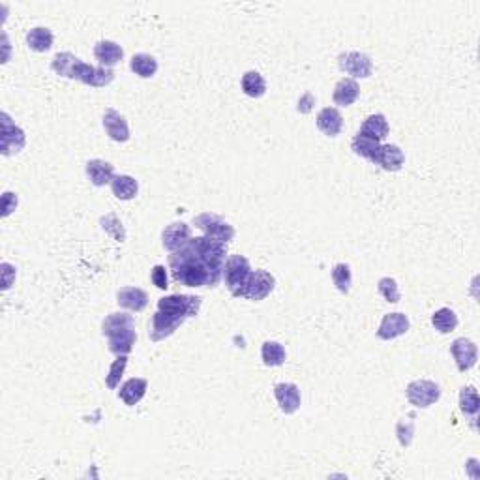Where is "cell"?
I'll return each mask as SVG.
<instances>
[{"label":"cell","instance_id":"obj_14","mask_svg":"<svg viewBox=\"0 0 480 480\" xmlns=\"http://www.w3.org/2000/svg\"><path fill=\"white\" fill-rule=\"evenodd\" d=\"M274 396L280 409L285 415H293L300 407V389L294 383H278L274 387Z\"/></svg>","mask_w":480,"mask_h":480},{"label":"cell","instance_id":"obj_1","mask_svg":"<svg viewBox=\"0 0 480 480\" xmlns=\"http://www.w3.org/2000/svg\"><path fill=\"white\" fill-rule=\"evenodd\" d=\"M227 244L207 235L188 240L169 255L173 280L186 287H216L223 278Z\"/></svg>","mask_w":480,"mask_h":480},{"label":"cell","instance_id":"obj_6","mask_svg":"<svg viewBox=\"0 0 480 480\" xmlns=\"http://www.w3.org/2000/svg\"><path fill=\"white\" fill-rule=\"evenodd\" d=\"M338 66L342 72L353 75V79H355V77H358V79H366V77L372 75L373 70L372 58L368 57L366 53L361 51L342 53L338 57Z\"/></svg>","mask_w":480,"mask_h":480},{"label":"cell","instance_id":"obj_28","mask_svg":"<svg viewBox=\"0 0 480 480\" xmlns=\"http://www.w3.org/2000/svg\"><path fill=\"white\" fill-rule=\"evenodd\" d=\"M240 86H242V92L249 98H261L265 96L266 92V81L265 77L255 72V70H249L242 75V81H240Z\"/></svg>","mask_w":480,"mask_h":480},{"label":"cell","instance_id":"obj_2","mask_svg":"<svg viewBox=\"0 0 480 480\" xmlns=\"http://www.w3.org/2000/svg\"><path fill=\"white\" fill-rule=\"evenodd\" d=\"M203 299L193 294H169L158 300V310L154 313L148 336L153 342H162L176 332L182 323L195 317L201 310Z\"/></svg>","mask_w":480,"mask_h":480},{"label":"cell","instance_id":"obj_26","mask_svg":"<svg viewBox=\"0 0 480 480\" xmlns=\"http://www.w3.org/2000/svg\"><path fill=\"white\" fill-rule=\"evenodd\" d=\"M136 327V321L130 313H124V311H115V313H109L105 317V321L102 325V334L105 338H109L111 334H117L120 330H126V328Z\"/></svg>","mask_w":480,"mask_h":480},{"label":"cell","instance_id":"obj_36","mask_svg":"<svg viewBox=\"0 0 480 480\" xmlns=\"http://www.w3.org/2000/svg\"><path fill=\"white\" fill-rule=\"evenodd\" d=\"M126 366H128V355H119L117 356V361L109 366V372L108 375H105V384H108L109 389L115 390L119 387L120 379L124 375Z\"/></svg>","mask_w":480,"mask_h":480},{"label":"cell","instance_id":"obj_33","mask_svg":"<svg viewBox=\"0 0 480 480\" xmlns=\"http://www.w3.org/2000/svg\"><path fill=\"white\" fill-rule=\"evenodd\" d=\"M261 358L265 366H282L285 362V347L280 342H265L261 347Z\"/></svg>","mask_w":480,"mask_h":480},{"label":"cell","instance_id":"obj_4","mask_svg":"<svg viewBox=\"0 0 480 480\" xmlns=\"http://www.w3.org/2000/svg\"><path fill=\"white\" fill-rule=\"evenodd\" d=\"M193 226L201 229V231L210 238L221 240V242H229L235 238V227L226 221L221 216L212 214V212H201L193 218Z\"/></svg>","mask_w":480,"mask_h":480},{"label":"cell","instance_id":"obj_12","mask_svg":"<svg viewBox=\"0 0 480 480\" xmlns=\"http://www.w3.org/2000/svg\"><path fill=\"white\" fill-rule=\"evenodd\" d=\"M103 128L108 136L117 143H126L130 139V126L124 115H120L117 109H105L103 113Z\"/></svg>","mask_w":480,"mask_h":480},{"label":"cell","instance_id":"obj_22","mask_svg":"<svg viewBox=\"0 0 480 480\" xmlns=\"http://www.w3.org/2000/svg\"><path fill=\"white\" fill-rule=\"evenodd\" d=\"M358 134L381 143L384 137L389 136V120H387V117L381 113L370 115V117L362 122Z\"/></svg>","mask_w":480,"mask_h":480},{"label":"cell","instance_id":"obj_21","mask_svg":"<svg viewBox=\"0 0 480 480\" xmlns=\"http://www.w3.org/2000/svg\"><path fill=\"white\" fill-rule=\"evenodd\" d=\"M358 94H361L358 83L353 77H345V79L338 81L336 86H334L332 100L336 105L347 108V105H353L358 100Z\"/></svg>","mask_w":480,"mask_h":480},{"label":"cell","instance_id":"obj_41","mask_svg":"<svg viewBox=\"0 0 480 480\" xmlns=\"http://www.w3.org/2000/svg\"><path fill=\"white\" fill-rule=\"evenodd\" d=\"M313 105H316V98H313V94H311V92H306L304 96L299 100V108L297 109H299V113L306 115V113H310Z\"/></svg>","mask_w":480,"mask_h":480},{"label":"cell","instance_id":"obj_20","mask_svg":"<svg viewBox=\"0 0 480 480\" xmlns=\"http://www.w3.org/2000/svg\"><path fill=\"white\" fill-rule=\"evenodd\" d=\"M147 389H148L147 379H141V377L128 379V381L120 387L119 398L124 401L128 407H136L137 403L145 398Z\"/></svg>","mask_w":480,"mask_h":480},{"label":"cell","instance_id":"obj_5","mask_svg":"<svg viewBox=\"0 0 480 480\" xmlns=\"http://www.w3.org/2000/svg\"><path fill=\"white\" fill-rule=\"evenodd\" d=\"M407 400L418 409H428L441 398V387L429 379H417L407 384Z\"/></svg>","mask_w":480,"mask_h":480},{"label":"cell","instance_id":"obj_30","mask_svg":"<svg viewBox=\"0 0 480 480\" xmlns=\"http://www.w3.org/2000/svg\"><path fill=\"white\" fill-rule=\"evenodd\" d=\"M379 147H381V143L375 141V139H370V137L361 136V134H356V136L353 137V141H351L353 153H355L356 156H361V158L370 160V162H375Z\"/></svg>","mask_w":480,"mask_h":480},{"label":"cell","instance_id":"obj_8","mask_svg":"<svg viewBox=\"0 0 480 480\" xmlns=\"http://www.w3.org/2000/svg\"><path fill=\"white\" fill-rule=\"evenodd\" d=\"M74 79L81 81L83 85L89 86H105L115 79V72L111 68H103V66H92L83 60L77 63L75 68Z\"/></svg>","mask_w":480,"mask_h":480},{"label":"cell","instance_id":"obj_3","mask_svg":"<svg viewBox=\"0 0 480 480\" xmlns=\"http://www.w3.org/2000/svg\"><path fill=\"white\" fill-rule=\"evenodd\" d=\"M252 272L254 271H252V266H249V261L246 259L244 255L233 254L227 257L226 266H223V278H226V285L233 297L242 299Z\"/></svg>","mask_w":480,"mask_h":480},{"label":"cell","instance_id":"obj_15","mask_svg":"<svg viewBox=\"0 0 480 480\" xmlns=\"http://www.w3.org/2000/svg\"><path fill=\"white\" fill-rule=\"evenodd\" d=\"M373 164L381 165L384 171L396 173V171H400L403 167V164H406V154H403V150L398 145H381Z\"/></svg>","mask_w":480,"mask_h":480},{"label":"cell","instance_id":"obj_9","mask_svg":"<svg viewBox=\"0 0 480 480\" xmlns=\"http://www.w3.org/2000/svg\"><path fill=\"white\" fill-rule=\"evenodd\" d=\"M25 143H27L25 131L13 124L6 113L2 115V154L12 156V154L21 153L25 148Z\"/></svg>","mask_w":480,"mask_h":480},{"label":"cell","instance_id":"obj_16","mask_svg":"<svg viewBox=\"0 0 480 480\" xmlns=\"http://www.w3.org/2000/svg\"><path fill=\"white\" fill-rule=\"evenodd\" d=\"M94 55H96L100 66H103V68H113L115 64H119L124 58V49L117 41L102 40L94 46Z\"/></svg>","mask_w":480,"mask_h":480},{"label":"cell","instance_id":"obj_31","mask_svg":"<svg viewBox=\"0 0 480 480\" xmlns=\"http://www.w3.org/2000/svg\"><path fill=\"white\" fill-rule=\"evenodd\" d=\"M432 323H434L435 330H439L441 334H450L456 330L460 321H458L456 311L450 308H441L432 316Z\"/></svg>","mask_w":480,"mask_h":480},{"label":"cell","instance_id":"obj_19","mask_svg":"<svg viewBox=\"0 0 480 480\" xmlns=\"http://www.w3.org/2000/svg\"><path fill=\"white\" fill-rule=\"evenodd\" d=\"M317 128L328 137H336L344 128V117L336 108H325L317 113Z\"/></svg>","mask_w":480,"mask_h":480},{"label":"cell","instance_id":"obj_42","mask_svg":"<svg viewBox=\"0 0 480 480\" xmlns=\"http://www.w3.org/2000/svg\"><path fill=\"white\" fill-rule=\"evenodd\" d=\"M2 274H4V282H2V287L10 289V285H12V276H15V268H13L10 263H2Z\"/></svg>","mask_w":480,"mask_h":480},{"label":"cell","instance_id":"obj_18","mask_svg":"<svg viewBox=\"0 0 480 480\" xmlns=\"http://www.w3.org/2000/svg\"><path fill=\"white\" fill-rule=\"evenodd\" d=\"M117 302L120 308H126L130 311H143L148 304L147 291L139 287H122L117 293Z\"/></svg>","mask_w":480,"mask_h":480},{"label":"cell","instance_id":"obj_37","mask_svg":"<svg viewBox=\"0 0 480 480\" xmlns=\"http://www.w3.org/2000/svg\"><path fill=\"white\" fill-rule=\"evenodd\" d=\"M377 289L387 302H392V304L400 302V287H398V282H396L394 278H381L377 283Z\"/></svg>","mask_w":480,"mask_h":480},{"label":"cell","instance_id":"obj_24","mask_svg":"<svg viewBox=\"0 0 480 480\" xmlns=\"http://www.w3.org/2000/svg\"><path fill=\"white\" fill-rule=\"evenodd\" d=\"M109 186L113 190L115 197L120 199V201H130L139 192V182L130 175H115Z\"/></svg>","mask_w":480,"mask_h":480},{"label":"cell","instance_id":"obj_7","mask_svg":"<svg viewBox=\"0 0 480 480\" xmlns=\"http://www.w3.org/2000/svg\"><path fill=\"white\" fill-rule=\"evenodd\" d=\"M274 287H276V278L272 276L271 272L254 271L252 276H249V282L246 285L242 299L259 302V300H265L274 291Z\"/></svg>","mask_w":480,"mask_h":480},{"label":"cell","instance_id":"obj_25","mask_svg":"<svg viewBox=\"0 0 480 480\" xmlns=\"http://www.w3.org/2000/svg\"><path fill=\"white\" fill-rule=\"evenodd\" d=\"M130 68L136 75H139L143 79H148V77H154L158 72V60L148 53H137L131 57Z\"/></svg>","mask_w":480,"mask_h":480},{"label":"cell","instance_id":"obj_17","mask_svg":"<svg viewBox=\"0 0 480 480\" xmlns=\"http://www.w3.org/2000/svg\"><path fill=\"white\" fill-rule=\"evenodd\" d=\"M85 171L89 181L98 188L111 184V181L115 179V165L105 162V160H91V162H86Z\"/></svg>","mask_w":480,"mask_h":480},{"label":"cell","instance_id":"obj_34","mask_svg":"<svg viewBox=\"0 0 480 480\" xmlns=\"http://www.w3.org/2000/svg\"><path fill=\"white\" fill-rule=\"evenodd\" d=\"M332 282L338 287L339 293L347 294L351 291V283H353V274H351V266L347 263H338L332 268Z\"/></svg>","mask_w":480,"mask_h":480},{"label":"cell","instance_id":"obj_23","mask_svg":"<svg viewBox=\"0 0 480 480\" xmlns=\"http://www.w3.org/2000/svg\"><path fill=\"white\" fill-rule=\"evenodd\" d=\"M109 351L113 355H130L134 345H136L137 334H136V327L126 328V330H120V332L109 336Z\"/></svg>","mask_w":480,"mask_h":480},{"label":"cell","instance_id":"obj_40","mask_svg":"<svg viewBox=\"0 0 480 480\" xmlns=\"http://www.w3.org/2000/svg\"><path fill=\"white\" fill-rule=\"evenodd\" d=\"M15 209H18V195L12 192H4V195H2V218H8Z\"/></svg>","mask_w":480,"mask_h":480},{"label":"cell","instance_id":"obj_35","mask_svg":"<svg viewBox=\"0 0 480 480\" xmlns=\"http://www.w3.org/2000/svg\"><path fill=\"white\" fill-rule=\"evenodd\" d=\"M100 226H102V229L105 233H109L111 237L117 240V242H124L126 240V231H124V226H122V221H120V218L117 214H105L100 220Z\"/></svg>","mask_w":480,"mask_h":480},{"label":"cell","instance_id":"obj_39","mask_svg":"<svg viewBox=\"0 0 480 480\" xmlns=\"http://www.w3.org/2000/svg\"><path fill=\"white\" fill-rule=\"evenodd\" d=\"M150 280H153V283L156 285L158 289H162V291H165V289L169 287L167 285V268H165L164 265H156L150 271Z\"/></svg>","mask_w":480,"mask_h":480},{"label":"cell","instance_id":"obj_29","mask_svg":"<svg viewBox=\"0 0 480 480\" xmlns=\"http://www.w3.org/2000/svg\"><path fill=\"white\" fill-rule=\"evenodd\" d=\"M27 44L36 53L49 51L53 47V32L47 27H34L27 34Z\"/></svg>","mask_w":480,"mask_h":480},{"label":"cell","instance_id":"obj_38","mask_svg":"<svg viewBox=\"0 0 480 480\" xmlns=\"http://www.w3.org/2000/svg\"><path fill=\"white\" fill-rule=\"evenodd\" d=\"M396 434H398V441H400L401 446H409L413 441V435H415V422L401 418L398 426H396Z\"/></svg>","mask_w":480,"mask_h":480},{"label":"cell","instance_id":"obj_27","mask_svg":"<svg viewBox=\"0 0 480 480\" xmlns=\"http://www.w3.org/2000/svg\"><path fill=\"white\" fill-rule=\"evenodd\" d=\"M81 58L75 57L74 53H57L55 58L51 60V70L60 77H68V79H74L75 68H77V63Z\"/></svg>","mask_w":480,"mask_h":480},{"label":"cell","instance_id":"obj_13","mask_svg":"<svg viewBox=\"0 0 480 480\" xmlns=\"http://www.w3.org/2000/svg\"><path fill=\"white\" fill-rule=\"evenodd\" d=\"M190 238H192V229L184 221H173L162 233V244L171 254L176 252V249H181L182 246H186Z\"/></svg>","mask_w":480,"mask_h":480},{"label":"cell","instance_id":"obj_10","mask_svg":"<svg viewBox=\"0 0 480 480\" xmlns=\"http://www.w3.org/2000/svg\"><path fill=\"white\" fill-rule=\"evenodd\" d=\"M450 355L454 356L460 372H469L476 364V361H479V347L471 339L458 338L452 342Z\"/></svg>","mask_w":480,"mask_h":480},{"label":"cell","instance_id":"obj_32","mask_svg":"<svg viewBox=\"0 0 480 480\" xmlns=\"http://www.w3.org/2000/svg\"><path fill=\"white\" fill-rule=\"evenodd\" d=\"M460 409H462L463 415H467V417H476V415H479V392H476V389H474L473 384L462 387V390H460Z\"/></svg>","mask_w":480,"mask_h":480},{"label":"cell","instance_id":"obj_11","mask_svg":"<svg viewBox=\"0 0 480 480\" xmlns=\"http://www.w3.org/2000/svg\"><path fill=\"white\" fill-rule=\"evenodd\" d=\"M411 323H409V317L401 311H394V313H387V316L381 319V325L377 328V336L381 339H394L400 338L403 334L409 330Z\"/></svg>","mask_w":480,"mask_h":480}]
</instances>
